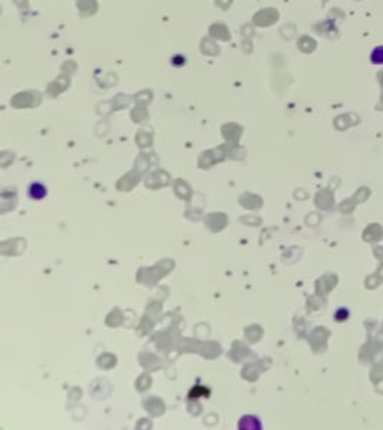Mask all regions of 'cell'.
Wrapping results in <instances>:
<instances>
[{
    "label": "cell",
    "mask_w": 383,
    "mask_h": 430,
    "mask_svg": "<svg viewBox=\"0 0 383 430\" xmlns=\"http://www.w3.org/2000/svg\"><path fill=\"white\" fill-rule=\"evenodd\" d=\"M46 194H47V189L43 184H40V182H33V184H30V187H29V196H30L32 199H36V201H39V199H43V198L46 196Z\"/></svg>",
    "instance_id": "6da1fadb"
},
{
    "label": "cell",
    "mask_w": 383,
    "mask_h": 430,
    "mask_svg": "<svg viewBox=\"0 0 383 430\" xmlns=\"http://www.w3.org/2000/svg\"><path fill=\"white\" fill-rule=\"evenodd\" d=\"M370 62L373 65H383V45L376 46L370 52Z\"/></svg>",
    "instance_id": "7a4b0ae2"
},
{
    "label": "cell",
    "mask_w": 383,
    "mask_h": 430,
    "mask_svg": "<svg viewBox=\"0 0 383 430\" xmlns=\"http://www.w3.org/2000/svg\"><path fill=\"white\" fill-rule=\"evenodd\" d=\"M335 317H336L337 320H339V321H343L345 318L349 317V311H347V310H346V309H339V311H337L336 316H335Z\"/></svg>",
    "instance_id": "3957f363"
}]
</instances>
